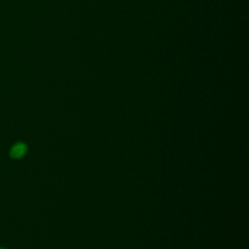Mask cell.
<instances>
[{
  "label": "cell",
  "instance_id": "1",
  "mask_svg": "<svg viewBox=\"0 0 249 249\" xmlns=\"http://www.w3.org/2000/svg\"><path fill=\"white\" fill-rule=\"evenodd\" d=\"M28 147L24 142H16L10 149L9 156L14 160H19L23 158L27 153Z\"/></svg>",
  "mask_w": 249,
  "mask_h": 249
},
{
  "label": "cell",
  "instance_id": "2",
  "mask_svg": "<svg viewBox=\"0 0 249 249\" xmlns=\"http://www.w3.org/2000/svg\"><path fill=\"white\" fill-rule=\"evenodd\" d=\"M0 249H9V248H6V247H0Z\"/></svg>",
  "mask_w": 249,
  "mask_h": 249
}]
</instances>
